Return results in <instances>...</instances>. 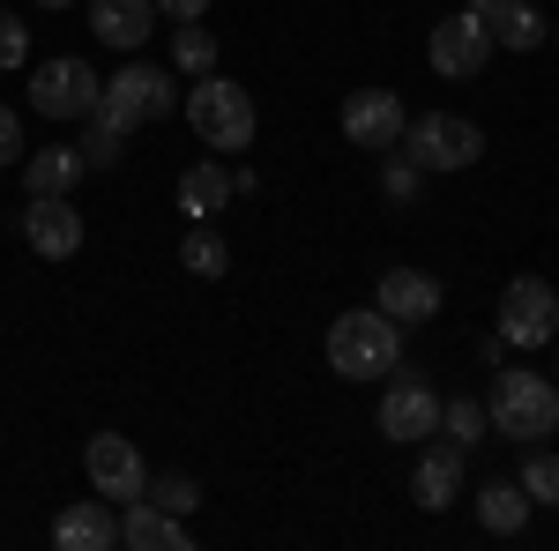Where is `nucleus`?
I'll return each instance as SVG.
<instances>
[{"mask_svg":"<svg viewBox=\"0 0 559 551\" xmlns=\"http://www.w3.org/2000/svg\"><path fill=\"white\" fill-rule=\"evenodd\" d=\"M142 500H157L165 514L187 522V514L202 507V484H194V477H179V469H165V477H150V484H142Z\"/></svg>","mask_w":559,"mask_h":551,"instance_id":"26","label":"nucleus"},{"mask_svg":"<svg viewBox=\"0 0 559 551\" xmlns=\"http://www.w3.org/2000/svg\"><path fill=\"white\" fill-rule=\"evenodd\" d=\"M75 149H83V165H90V171H112V165H120V149H128V134L112 128L105 112H90V120H83V142H75Z\"/></svg>","mask_w":559,"mask_h":551,"instance_id":"25","label":"nucleus"},{"mask_svg":"<svg viewBox=\"0 0 559 551\" xmlns=\"http://www.w3.org/2000/svg\"><path fill=\"white\" fill-rule=\"evenodd\" d=\"M52 544L60 551H112L120 544V507L112 500H68L52 514Z\"/></svg>","mask_w":559,"mask_h":551,"instance_id":"15","label":"nucleus"},{"mask_svg":"<svg viewBox=\"0 0 559 551\" xmlns=\"http://www.w3.org/2000/svg\"><path fill=\"white\" fill-rule=\"evenodd\" d=\"M530 492H522V484H485V492H477V529H485V537H522V529H530Z\"/></svg>","mask_w":559,"mask_h":551,"instance_id":"21","label":"nucleus"},{"mask_svg":"<svg viewBox=\"0 0 559 551\" xmlns=\"http://www.w3.org/2000/svg\"><path fill=\"white\" fill-rule=\"evenodd\" d=\"M500 336H508V350H545L559 336V291L545 276H515L500 291Z\"/></svg>","mask_w":559,"mask_h":551,"instance_id":"7","label":"nucleus"},{"mask_svg":"<svg viewBox=\"0 0 559 551\" xmlns=\"http://www.w3.org/2000/svg\"><path fill=\"white\" fill-rule=\"evenodd\" d=\"M224 202H239V194H231V171L216 165V157H210V165H187V171H179V216L210 224Z\"/></svg>","mask_w":559,"mask_h":551,"instance_id":"20","label":"nucleus"},{"mask_svg":"<svg viewBox=\"0 0 559 551\" xmlns=\"http://www.w3.org/2000/svg\"><path fill=\"white\" fill-rule=\"evenodd\" d=\"M187 128L210 142L216 157H231V149H247L261 128L254 97H247V83H231V75H194V89H187Z\"/></svg>","mask_w":559,"mask_h":551,"instance_id":"2","label":"nucleus"},{"mask_svg":"<svg viewBox=\"0 0 559 551\" xmlns=\"http://www.w3.org/2000/svg\"><path fill=\"white\" fill-rule=\"evenodd\" d=\"M552 440H559V424H552Z\"/></svg>","mask_w":559,"mask_h":551,"instance_id":"35","label":"nucleus"},{"mask_svg":"<svg viewBox=\"0 0 559 551\" xmlns=\"http://www.w3.org/2000/svg\"><path fill=\"white\" fill-rule=\"evenodd\" d=\"M97 97H105V75H97L90 60H75V52H60V60L31 68V105H38L45 120H90Z\"/></svg>","mask_w":559,"mask_h":551,"instance_id":"6","label":"nucleus"},{"mask_svg":"<svg viewBox=\"0 0 559 551\" xmlns=\"http://www.w3.org/2000/svg\"><path fill=\"white\" fill-rule=\"evenodd\" d=\"M403 128H411V112H403L395 89L373 83V89H350L344 97V142H358V149H395Z\"/></svg>","mask_w":559,"mask_h":551,"instance_id":"12","label":"nucleus"},{"mask_svg":"<svg viewBox=\"0 0 559 551\" xmlns=\"http://www.w3.org/2000/svg\"><path fill=\"white\" fill-rule=\"evenodd\" d=\"M492 52H500V45H492V31L477 23L471 8H463V15H448V23H432V38H426L432 75H448V83H477Z\"/></svg>","mask_w":559,"mask_h":551,"instance_id":"10","label":"nucleus"},{"mask_svg":"<svg viewBox=\"0 0 559 551\" xmlns=\"http://www.w3.org/2000/svg\"><path fill=\"white\" fill-rule=\"evenodd\" d=\"M179 268H187V276H202V284H216V276L231 268V247L202 224V231H187V239H179Z\"/></svg>","mask_w":559,"mask_h":551,"instance_id":"23","label":"nucleus"},{"mask_svg":"<svg viewBox=\"0 0 559 551\" xmlns=\"http://www.w3.org/2000/svg\"><path fill=\"white\" fill-rule=\"evenodd\" d=\"M395 149L418 171H471L477 157H485V134H477V120H463V112H418Z\"/></svg>","mask_w":559,"mask_h":551,"instance_id":"4","label":"nucleus"},{"mask_svg":"<svg viewBox=\"0 0 559 551\" xmlns=\"http://www.w3.org/2000/svg\"><path fill=\"white\" fill-rule=\"evenodd\" d=\"M83 469H90V492H97V500H112V507L142 500V484H150V463H142V447H134V440H120V432H90Z\"/></svg>","mask_w":559,"mask_h":551,"instance_id":"9","label":"nucleus"},{"mask_svg":"<svg viewBox=\"0 0 559 551\" xmlns=\"http://www.w3.org/2000/svg\"><path fill=\"white\" fill-rule=\"evenodd\" d=\"M485 410H492V432H508L522 447H537V440H552L559 424V381H537V373H500L492 395H485Z\"/></svg>","mask_w":559,"mask_h":551,"instance_id":"3","label":"nucleus"},{"mask_svg":"<svg viewBox=\"0 0 559 551\" xmlns=\"http://www.w3.org/2000/svg\"><path fill=\"white\" fill-rule=\"evenodd\" d=\"M83 149L75 142H45L23 157V194H75V179H83Z\"/></svg>","mask_w":559,"mask_h":551,"instance_id":"18","label":"nucleus"},{"mask_svg":"<svg viewBox=\"0 0 559 551\" xmlns=\"http://www.w3.org/2000/svg\"><path fill=\"white\" fill-rule=\"evenodd\" d=\"M485 31H492L500 52H537V45L552 38V23L537 15V0H500V8L485 15Z\"/></svg>","mask_w":559,"mask_h":551,"instance_id":"19","label":"nucleus"},{"mask_svg":"<svg viewBox=\"0 0 559 551\" xmlns=\"http://www.w3.org/2000/svg\"><path fill=\"white\" fill-rule=\"evenodd\" d=\"M120 544L128 551H187V522L165 514L157 500H128L120 507Z\"/></svg>","mask_w":559,"mask_h":551,"instance_id":"17","label":"nucleus"},{"mask_svg":"<svg viewBox=\"0 0 559 551\" xmlns=\"http://www.w3.org/2000/svg\"><path fill=\"white\" fill-rule=\"evenodd\" d=\"M157 15H165V23H202L210 0H157Z\"/></svg>","mask_w":559,"mask_h":551,"instance_id":"31","label":"nucleus"},{"mask_svg":"<svg viewBox=\"0 0 559 551\" xmlns=\"http://www.w3.org/2000/svg\"><path fill=\"white\" fill-rule=\"evenodd\" d=\"M23 247L38 261H75L83 254V209L68 194H31L23 202Z\"/></svg>","mask_w":559,"mask_h":551,"instance_id":"11","label":"nucleus"},{"mask_svg":"<svg viewBox=\"0 0 559 551\" xmlns=\"http://www.w3.org/2000/svg\"><path fill=\"white\" fill-rule=\"evenodd\" d=\"M440 432V395H432L426 373H388L381 387V440H403V447H418V440H432Z\"/></svg>","mask_w":559,"mask_h":551,"instance_id":"8","label":"nucleus"},{"mask_svg":"<svg viewBox=\"0 0 559 551\" xmlns=\"http://www.w3.org/2000/svg\"><path fill=\"white\" fill-rule=\"evenodd\" d=\"M418 179H426V171L411 165V157H388V171H381V194H388V202H418Z\"/></svg>","mask_w":559,"mask_h":551,"instance_id":"29","label":"nucleus"},{"mask_svg":"<svg viewBox=\"0 0 559 551\" xmlns=\"http://www.w3.org/2000/svg\"><path fill=\"white\" fill-rule=\"evenodd\" d=\"M173 68L179 75H216V31L210 23H173Z\"/></svg>","mask_w":559,"mask_h":551,"instance_id":"22","label":"nucleus"},{"mask_svg":"<svg viewBox=\"0 0 559 551\" xmlns=\"http://www.w3.org/2000/svg\"><path fill=\"white\" fill-rule=\"evenodd\" d=\"M515 484L530 492V507H559V455L530 447V463H522V477H515Z\"/></svg>","mask_w":559,"mask_h":551,"instance_id":"27","label":"nucleus"},{"mask_svg":"<svg viewBox=\"0 0 559 551\" xmlns=\"http://www.w3.org/2000/svg\"><path fill=\"white\" fill-rule=\"evenodd\" d=\"M411 500L426 514H448L463 500V447L448 432H432V447H418V469H411Z\"/></svg>","mask_w":559,"mask_h":551,"instance_id":"13","label":"nucleus"},{"mask_svg":"<svg viewBox=\"0 0 559 551\" xmlns=\"http://www.w3.org/2000/svg\"><path fill=\"white\" fill-rule=\"evenodd\" d=\"M0 165H23V112L0 105Z\"/></svg>","mask_w":559,"mask_h":551,"instance_id":"30","label":"nucleus"},{"mask_svg":"<svg viewBox=\"0 0 559 551\" xmlns=\"http://www.w3.org/2000/svg\"><path fill=\"white\" fill-rule=\"evenodd\" d=\"M329 366H336V381H388L403 366V328L381 306H350L329 321Z\"/></svg>","mask_w":559,"mask_h":551,"instance_id":"1","label":"nucleus"},{"mask_svg":"<svg viewBox=\"0 0 559 551\" xmlns=\"http://www.w3.org/2000/svg\"><path fill=\"white\" fill-rule=\"evenodd\" d=\"M440 276H426V268H388L381 276V291H373V306H381L395 328H418V321H432L440 313Z\"/></svg>","mask_w":559,"mask_h":551,"instance_id":"14","label":"nucleus"},{"mask_svg":"<svg viewBox=\"0 0 559 551\" xmlns=\"http://www.w3.org/2000/svg\"><path fill=\"white\" fill-rule=\"evenodd\" d=\"M552 381H559V366H552Z\"/></svg>","mask_w":559,"mask_h":551,"instance_id":"36","label":"nucleus"},{"mask_svg":"<svg viewBox=\"0 0 559 551\" xmlns=\"http://www.w3.org/2000/svg\"><path fill=\"white\" fill-rule=\"evenodd\" d=\"M23 60H31V23L0 8V68H23Z\"/></svg>","mask_w":559,"mask_h":551,"instance_id":"28","label":"nucleus"},{"mask_svg":"<svg viewBox=\"0 0 559 551\" xmlns=\"http://www.w3.org/2000/svg\"><path fill=\"white\" fill-rule=\"evenodd\" d=\"M492 8H500V0H471V15H477V23H485V15H492Z\"/></svg>","mask_w":559,"mask_h":551,"instance_id":"32","label":"nucleus"},{"mask_svg":"<svg viewBox=\"0 0 559 551\" xmlns=\"http://www.w3.org/2000/svg\"><path fill=\"white\" fill-rule=\"evenodd\" d=\"M97 112H105L120 134H134L142 120H173V112H179V83L165 75V68H150V60H128V68L105 83Z\"/></svg>","mask_w":559,"mask_h":551,"instance_id":"5","label":"nucleus"},{"mask_svg":"<svg viewBox=\"0 0 559 551\" xmlns=\"http://www.w3.org/2000/svg\"><path fill=\"white\" fill-rule=\"evenodd\" d=\"M157 23H165L157 0H90V31H97V45H112V52H142Z\"/></svg>","mask_w":559,"mask_h":551,"instance_id":"16","label":"nucleus"},{"mask_svg":"<svg viewBox=\"0 0 559 551\" xmlns=\"http://www.w3.org/2000/svg\"><path fill=\"white\" fill-rule=\"evenodd\" d=\"M440 432H448L455 447H477V440L492 432V410H485L477 395H448V403H440Z\"/></svg>","mask_w":559,"mask_h":551,"instance_id":"24","label":"nucleus"},{"mask_svg":"<svg viewBox=\"0 0 559 551\" xmlns=\"http://www.w3.org/2000/svg\"><path fill=\"white\" fill-rule=\"evenodd\" d=\"M552 38H559V23H552Z\"/></svg>","mask_w":559,"mask_h":551,"instance_id":"34","label":"nucleus"},{"mask_svg":"<svg viewBox=\"0 0 559 551\" xmlns=\"http://www.w3.org/2000/svg\"><path fill=\"white\" fill-rule=\"evenodd\" d=\"M38 8H75V0H38Z\"/></svg>","mask_w":559,"mask_h":551,"instance_id":"33","label":"nucleus"}]
</instances>
